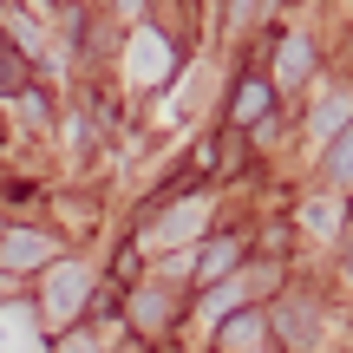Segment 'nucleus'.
<instances>
[{
	"label": "nucleus",
	"instance_id": "obj_2",
	"mask_svg": "<svg viewBox=\"0 0 353 353\" xmlns=\"http://www.w3.org/2000/svg\"><path fill=\"white\" fill-rule=\"evenodd\" d=\"M26 85H33V65H26V52L0 46V92H13V99H20Z\"/></svg>",
	"mask_w": 353,
	"mask_h": 353
},
{
	"label": "nucleus",
	"instance_id": "obj_6",
	"mask_svg": "<svg viewBox=\"0 0 353 353\" xmlns=\"http://www.w3.org/2000/svg\"><path fill=\"white\" fill-rule=\"evenodd\" d=\"M20 112H26V118H33V125H46V99H39V92H33V85H26V92H20Z\"/></svg>",
	"mask_w": 353,
	"mask_h": 353
},
{
	"label": "nucleus",
	"instance_id": "obj_3",
	"mask_svg": "<svg viewBox=\"0 0 353 353\" xmlns=\"http://www.w3.org/2000/svg\"><path fill=\"white\" fill-rule=\"evenodd\" d=\"M236 255H242V249H236V236H216L210 249H203V268H196V275H203V281H210V275H223Z\"/></svg>",
	"mask_w": 353,
	"mask_h": 353
},
{
	"label": "nucleus",
	"instance_id": "obj_5",
	"mask_svg": "<svg viewBox=\"0 0 353 353\" xmlns=\"http://www.w3.org/2000/svg\"><path fill=\"white\" fill-rule=\"evenodd\" d=\"M327 170L341 176V183H353V131H347L341 144H334V164H327Z\"/></svg>",
	"mask_w": 353,
	"mask_h": 353
},
{
	"label": "nucleus",
	"instance_id": "obj_4",
	"mask_svg": "<svg viewBox=\"0 0 353 353\" xmlns=\"http://www.w3.org/2000/svg\"><path fill=\"white\" fill-rule=\"evenodd\" d=\"M7 262H39V255H46V242H33V236H7Z\"/></svg>",
	"mask_w": 353,
	"mask_h": 353
},
{
	"label": "nucleus",
	"instance_id": "obj_1",
	"mask_svg": "<svg viewBox=\"0 0 353 353\" xmlns=\"http://www.w3.org/2000/svg\"><path fill=\"white\" fill-rule=\"evenodd\" d=\"M268 112V79H242V92H236V105H229V118L236 125H249V118H262Z\"/></svg>",
	"mask_w": 353,
	"mask_h": 353
}]
</instances>
